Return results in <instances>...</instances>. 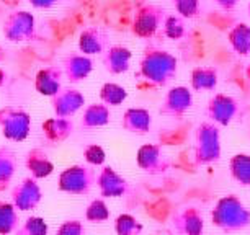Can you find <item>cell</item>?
I'll return each mask as SVG.
<instances>
[{"label": "cell", "mask_w": 250, "mask_h": 235, "mask_svg": "<svg viewBox=\"0 0 250 235\" xmlns=\"http://www.w3.org/2000/svg\"><path fill=\"white\" fill-rule=\"evenodd\" d=\"M95 185V172L83 165H72L61 172L58 188L67 195L82 196L90 193Z\"/></svg>", "instance_id": "obj_5"}, {"label": "cell", "mask_w": 250, "mask_h": 235, "mask_svg": "<svg viewBox=\"0 0 250 235\" xmlns=\"http://www.w3.org/2000/svg\"><path fill=\"white\" fill-rule=\"evenodd\" d=\"M56 235H87V229L82 220L67 219L58 227Z\"/></svg>", "instance_id": "obj_34"}, {"label": "cell", "mask_w": 250, "mask_h": 235, "mask_svg": "<svg viewBox=\"0 0 250 235\" xmlns=\"http://www.w3.org/2000/svg\"><path fill=\"white\" fill-rule=\"evenodd\" d=\"M141 75L155 87H164L177 75V59L160 49H147L141 59Z\"/></svg>", "instance_id": "obj_2"}, {"label": "cell", "mask_w": 250, "mask_h": 235, "mask_svg": "<svg viewBox=\"0 0 250 235\" xmlns=\"http://www.w3.org/2000/svg\"><path fill=\"white\" fill-rule=\"evenodd\" d=\"M249 13H250V5H249Z\"/></svg>", "instance_id": "obj_40"}, {"label": "cell", "mask_w": 250, "mask_h": 235, "mask_svg": "<svg viewBox=\"0 0 250 235\" xmlns=\"http://www.w3.org/2000/svg\"><path fill=\"white\" fill-rule=\"evenodd\" d=\"M25 167L31 173L35 180H43L48 178L54 172V163L49 158V154L44 149L35 147L26 154L25 157Z\"/></svg>", "instance_id": "obj_17"}, {"label": "cell", "mask_w": 250, "mask_h": 235, "mask_svg": "<svg viewBox=\"0 0 250 235\" xmlns=\"http://www.w3.org/2000/svg\"><path fill=\"white\" fill-rule=\"evenodd\" d=\"M211 222L223 232H239L250 225V209L235 195L223 196L211 211Z\"/></svg>", "instance_id": "obj_1"}, {"label": "cell", "mask_w": 250, "mask_h": 235, "mask_svg": "<svg viewBox=\"0 0 250 235\" xmlns=\"http://www.w3.org/2000/svg\"><path fill=\"white\" fill-rule=\"evenodd\" d=\"M216 2H218L219 5L223 7V8H226V10H228V8L235 7V3H237V0H216Z\"/></svg>", "instance_id": "obj_37"}, {"label": "cell", "mask_w": 250, "mask_h": 235, "mask_svg": "<svg viewBox=\"0 0 250 235\" xmlns=\"http://www.w3.org/2000/svg\"><path fill=\"white\" fill-rule=\"evenodd\" d=\"M206 113L209 116V119H213L214 123H218L219 126H228L237 116L239 105L232 97L218 93V95H214L209 100V103H208Z\"/></svg>", "instance_id": "obj_13"}, {"label": "cell", "mask_w": 250, "mask_h": 235, "mask_svg": "<svg viewBox=\"0 0 250 235\" xmlns=\"http://www.w3.org/2000/svg\"><path fill=\"white\" fill-rule=\"evenodd\" d=\"M218 85V72L213 67H196L191 72V88L195 92H211Z\"/></svg>", "instance_id": "obj_23"}, {"label": "cell", "mask_w": 250, "mask_h": 235, "mask_svg": "<svg viewBox=\"0 0 250 235\" xmlns=\"http://www.w3.org/2000/svg\"><path fill=\"white\" fill-rule=\"evenodd\" d=\"M85 219L93 224H102L110 219V209H108L105 199L103 198L92 199L90 204L85 209Z\"/></svg>", "instance_id": "obj_31"}, {"label": "cell", "mask_w": 250, "mask_h": 235, "mask_svg": "<svg viewBox=\"0 0 250 235\" xmlns=\"http://www.w3.org/2000/svg\"><path fill=\"white\" fill-rule=\"evenodd\" d=\"M83 157H85L87 163L95 165V167L103 165L105 160H106L105 150H103L102 145H98V144H88L87 147L83 149Z\"/></svg>", "instance_id": "obj_33"}, {"label": "cell", "mask_w": 250, "mask_h": 235, "mask_svg": "<svg viewBox=\"0 0 250 235\" xmlns=\"http://www.w3.org/2000/svg\"><path fill=\"white\" fill-rule=\"evenodd\" d=\"M136 162L141 170L149 175H162L170 168V162L165 157L162 147L157 144L141 145L136 154Z\"/></svg>", "instance_id": "obj_9"}, {"label": "cell", "mask_w": 250, "mask_h": 235, "mask_svg": "<svg viewBox=\"0 0 250 235\" xmlns=\"http://www.w3.org/2000/svg\"><path fill=\"white\" fill-rule=\"evenodd\" d=\"M97 188L102 198H123L129 193V183L113 167H103L95 176Z\"/></svg>", "instance_id": "obj_10"}, {"label": "cell", "mask_w": 250, "mask_h": 235, "mask_svg": "<svg viewBox=\"0 0 250 235\" xmlns=\"http://www.w3.org/2000/svg\"><path fill=\"white\" fill-rule=\"evenodd\" d=\"M221 158V136L213 123H201L195 133V163L209 165Z\"/></svg>", "instance_id": "obj_3"}, {"label": "cell", "mask_w": 250, "mask_h": 235, "mask_svg": "<svg viewBox=\"0 0 250 235\" xmlns=\"http://www.w3.org/2000/svg\"><path fill=\"white\" fill-rule=\"evenodd\" d=\"M35 8H51L54 7L56 3H59L61 0H28Z\"/></svg>", "instance_id": "obj_36"}, {"label": "cell", "mask_w": 250, "mask_h": 235, "mask_svg": "<svg viewBox=\"0 0 250 235\" xmlns=\"http://www.w3.org/2000/svg\"><path fill=\"white\" fill-rule=\"evenodd\" d=\"M249 77H250V67H249Z\"/></svg>", "instance_id": "obj_39"}, {"label": "cell", "mask_w": 250, "mask_h": 235, "mask_svg": "<svg viewBox=\"0 0 250 235\" xmlns=\"http://www.w3.org/2000/svg\"><path fill=\"white\" fill-rule=\"evenodd\" d=\"M17 170V157L8 147H0V193L5 191Z\"/></svg>", "instance_id": "obj_24"}, {"label": "cell", "mask_w": 250, "mask_h": 235, "mask_svg": "<svg viewBox=\"0 0 250 235\" xmlns=\"http://www.w3.org/2000/svg\"><path fill=\"white\" fill-rule=\"evenodd\" d=\"M143 230H144L143 222L131 214H120L115 219L116 235H141Z\"/></svg>", "instance_id": "obj_28"}, {"label": "cell", "mask_w": 250, "mask_h": 235, "mask_svg": "<svg viewBox=\"0 0 250 235\" xmlns=\"http://www.w3.org/2000/svg\"><path fill=\"white\" fill-rule=\"evenodd\" d=\"M49 225L40 215H31L21 225H18L13 235H48Z\"/></svg>", "instance_id": "obj_30"}, {"label": "cell", "mask_w": 250, "mask_h": 235, "mask_svg": "<svg viewBox=\"0 0 250 235\" xmlns=\"http://www.w3.org/2000/svg\"><path fill=\"white\" fill-rule=\"evenodd\" d=\"M85 105V97L77 88H61L51 97V106L58 118H70Z\"/></svg>", "instance_id": "obj_12"}, {"label": "cell", "mask_w": 250, "mask_h": 235, "mask_svg": "<svg viewBox=\"0 0 250 235\" xmlns=\"http://www.w3.org/2000/svg\"><path fill=\"white\" fill-rule=\"evenodd\" d=\"M3 36L12 43H26L36 35L35 17L30 12H13L3 21Z\"/></svg>", "instance_id": "obj_6"}, {"label": "cell", "mask_w": 250, "mask_h": 235, "mask_svg": "<svg viewBox=\"0 0 250 235\" xmlns=\"http://www.w3.org/2000/svg\"><path fill=\"white\" fill-rule=\"evenodd\" d=\"M129 62L131 51L128 48H123V46H111L103 56V65H105L106 72L113 75L126 72L129 69Z\"/></svg>", "instance_id": "obj_21"}, {"label": "cell", "mask_w": 250, "mask_h": 235, "mask_svg": "<svg viewBox=\"0 0 250 235\" xmlns=\"http://www.w3.org/2000/svg\"><path fill=\"white\" fill-rule=\"evenodd\" d=\"M172 2L177 12L185 18L195 17L198 13V8H200V0H172Z\"/></svg>", "instance_id": "obj_35"}, {"label": "cell", "mask_w": 250, "mask_h": 235, "mask_svg": "<svg viewBox=\"0 0 250 235\" xmlns=\"http://www.w3.org/2000/svg\"><path fill=\"white\" fill-rule=\"evenodd\" d=\"M229 41L232 48L239 54H249L250 53V28L247 25H237L229 33Z\"/></svg>", "instance_id": "obj_29"}, {"label": "cell", "mask_w": 250, "mask_h": 235, "mask_svg": "<svg viewBox=\"0 0 250 235\" xmlns=\"http://www.w3.org/2000/svg\"><path fill=\"white\" fill-rule=\"evenodd\" d=\"M110 121H111L110 106H106L105 103H93V105H88L83 110L80 124L85 129H93V128H103Z\"/></svg>", "instance_id": "obj_22"}, {"label": "cell", "mask_w": 250, "mask_h": 235, "mask_svg": "<svg viewBox=\"0 0 250 235\" xmlns=\"http://www.w3.org/2000/svg\"><path fill=\"white\" fill-rule=\"evenodd\" d=\"M164 33L167 38L170 39H178L185 35V25H183L182 17L172 15V17H165L164 21Z\"/></svg>", "instance_id": "obj_32"}, {"label": "cell", "mask_w": 250, "mask_h": 235, "mask_svg": "<svg viewBox=\"0 0 250 235\" xmlns=\"http://www.w3.org/2000/svg\"><path fill=\"white\" fill-rule=\"evenodd\" d=\"M3 78H5V75H3V72H2V70H0V85H2V83H3Z\"/></svg>", "instance_id": "obj_38"}, {"label": "cell", "mask_w": 250, "mask_h": 235, "mask_svg": "<svg viewBox=\"0 0 250 235\" xmlns=\"http://www.w3.org/2000/svg\"><path fill=\"white\" fill-rule=\"evenodd\" d=\"M0 129L2 136L12 142H21L30 136L31 116L21 108L5 106L0 108Z\"/></svg>", "instance_id": "obj_4"}, {"label": "cell", "mask_w": 250, "mask_h": 235, "mask_svg": "<svg viewBox=\"0 0 250 235\" xmlns=\"http://www.w3.org/2000/svg\"><path fill=\"white\" fill-rule=\"evenodd\" d=\"M193 106V95L187 87H173L167 92L159 113L168 118H180Z\"/></svg>", "instance_id": "obj_11"}, {"label": "cell", "mask_w": 250, "mask_h": 235, "mask_svg": "<svg viewBox=\"0 0 250 235\" xmlns=\"http://www.w3.org/2000/svg\"><path fill=\"white\" fill-rule=\"evenodd\" d=\"M62 69L58 65L41 69L35 77V88L40 95L54 97L62 88Z\"/></svg>", "instance_id": "obj_16"}, {"label": "cell", "mask_w": 250, "mask_h": 235, "mask_svg": "<svg viewBox=\"0 0 250 235\" xmlns=\"http://www.w3.org/2000/svg\"><path fill=\"white\" fill-rule=\"evenodd\" d=\"M41 199H43V191L33 176L23 178L12 190V204L15 206V209L23 211V213L36 209Z\"/></svg>", "instance_id": "obj_8"}, {"label": "cell", "mask_w": 250, "mask_h": 235, "mask_svg": "<svg viewBox=\"0 0 250 235\" xmlns=\"http://www.w3.org/2000/svg\"><path fill=\"white\" fill-rule=\"evenodd\" d=\"M41 129H43L44 137L48 139L49 142L61 144L74 134V123L69 118L56 116V118L46 119L44 123L41 124Z\"/></svg>", "instance_id": "obj_19"}, {"label": "cell", "mask_w": 250, "mask_h": 235, "mask_svg": "<svg viewBox=\"0 0 250 235\" xmlns=\"http://www.w3.org/2000/svg\"><path fill=\"white\" fill-rule=\"evenodd\" d=\"M150 126H152V116L144 108H128L123 115L121 128L128 133L146 134L150 131Z\"/></svg>", "instance_id": "obj_18"}, {"label": "cell", "mask_w": 250, "mask_h": 235, "mask_svg": "<svg viewBox=\"0 0 250 235\" xmlns=\"http://www.w3.org/2000/svg\"><path fill=\"white\" fill-rule=\"evenodd\" d=\"M173 230L178 235H203L205 232V220L200 213V209L187 206L180 213L175 214L172 220Z\"/></svg>", "instance_id": "obj_14"}, {"label": "cell", "mask_w": 250, "mask_h": 235, "mask_svg": "<svg viewBox=\"0 0 250 235\" xmlns=\"http://www.w3.org/2000/svg\"><path fill=\"white\" fill-rule=\"evenodd\" d=\"M106 46V35L100 28L88 26L79 36V49L85 56H95L105 51Z\"/></svg>", "instance_id": "obj_20"}, {"label": "cell", "mask_w": 250, "mask_h": 235, "mask_svg": "<svg viewBox=\"0 0 250 235\" xmlns=\"http://www.w3.org/2000/svg\"><path fill=\"white\" fill-rule=\"evenodd\" d=\"M92 69H93V62H92L90 56L72 53V54L65 56L62 74L67 77V80L70 83H77V82L85 80L88 75H90Z\"/></svg>", "instance_id": "obj_15"}, {"label": "cell", "mask_w": 250, "mask_h": 235, "mask_svg": "<svg viewBox=\"0 0 250 235\" xmlns=\"http://www.w3.org/2000/svg\"><path fill=\"white\" fill-rule=\"evenodd\" d=\"M165 10L162 7L149 3V5L141 7L136 12L134 17V25L133 31L136 36L139 38H150L155 35V31L162 26V23L165 21Z\"/></svg>", "instance_id": "obj_7"}, {"label": "cell", "mask_w": 250, "mask_h": 235, "mask_svg": "<svg viewBox=\"0 0 250 235\" xmlns=\"http://www.w3.org/2000/svg\"><path fill=\"white\" fill-rule=\"evenodd\" d=\"M18 213L12 203L0 201V235H12L18 227Z\"/></svg>", "instance_id": "obj_26"}, {"label": "cell", "mask_w": 250, "mask_h": 235, "mask_svg": "<svg viewBox=\"0 0 250 235\" xmlns=\"http://www.w3.org/2000/svg\"><path fill=\"white\" fill-rule=\"evenodd\" d=\"M126 98H128V92L118 83L108 82L100 88V100L106 106H120Z\"/></svg>", "instance_id": "obj_27"}, {"label": "cell", "mask_w": 250, "mask_h": 235, "mask_svg": "<svg viewBox=\"0 0 250 235\" xmlns=\"http://www.w3.org/2000/svg\"><path fill=\"white\" fill-rule=\"evenodd\" d=\"M230 175L239 185L250 186V155L247 154H237L230 158L229 163Z\"/></svg>", "instance_id": "obj_25"}]
</instances>
